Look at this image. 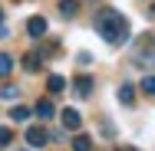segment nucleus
I'll return each mask as SVG.
<instances>
[{
  "label": "nucleus",
  "instance_id": "aec40b11",
  "mask_svg": "<svg viewBox=\"0 0 155 151\" xmlns=\"http://www.w3.org/2000/svg\"><path fill=\"white\" fill-rule=\"evenodd\" d=\"M0 27H3V10H0Z\"/></svg>",
  "mask_w": 155,
  "mask_h": 151
},
{
  "label": "nucleus",
  "instance_id": "423d86ee",
  "mask_svg": "<svg viewBox=\"0 0 155 151\" xmlns=\"http://www.w3.org/2000/svg\"><path fill=\"white\" fill-rule=\"evenodd\" d=\"M73 86H76V95H79V99H89L96 82L89 79V76H76V82H73Z\"/></svg>",
  "mask_w": 155,
  "mask_h": 151
},
{
  "label": "nucleus",
  "instance_id": "f03ea898",
  "mask_svg": "<svg viewBox=\"0 0 155 151\" xmlns=\"http://www.w3.org/2000/svg\"><path fill=\"white\" fill-rule=\"evenodd\" d=\"M135 66H155V36H142L135 43Z\"/></svg>",
  "mask_w": 155,
  "mask_h": 151
},
{
  "label": "nucleus",
  "instance_id": "a211bd4d",
  "mask_svg": "<svg viewBox=\"0 0 155 151\" xmlns=\"http://www.w3.org/2000/svg\"><path fill=\"white\" fill-rule=\"evenodd\" d=\"M76 62H79V66H89V62H93V53H79Z\"/></svg>",
  "mask_w": 155,
  "mask_h": 151
},
{
  "label": "nucleus",
  "instance_id": "ddd939ff",
  "mask_svg": "<svg viewBox=\"0 0 155 151\" xmlns=\"http://www.w3.org/2000/svg\"><path fill=\"white\" fill-rule=\"evenodd\" d=\"M46 86H50L53 95H60V92L66 89V79H63V76H50V79H46Z\"/></svg>",
  "mask_w": 155,
  "mask_h": 151
},
{
  "label": "nucleus",
  "instance_id": "9d476101",
  "mask_svg": "<svg viewBox=\"0 0 155 151\" xmlns=\"http://www.w3.org/2000/svg\"><path fill=\"white\" fill-rule=\"evenodd\" d=\"M13 72V56L10 53H0V79H7Z\"/></svg>",
  "mask_w": 155,
  "mask_h": 151
},
{
  "label": "nucleus",
  "instance_id": "6e6552de",
  "mask_svg": "<svg viewBox=\"0 0 155 151\" xmlns=\"http://www.w3.org/2000/svg\"><path fill=\"white\" fill-rule=\"evenodd\" d=\"M79 13V0H60V17L63 20H73Z\"/></svg>",
  "mask_w": 155,
  "mask_h": 151
},
{
  "label": "nucleus",
  "instance_id": "2eb2a0df",
  "mask_svg": "<svg viewBox=\"0 0 155 151\" xmlns=\"http://www.w3.org/2000/svg\"><path fill=\"white\" fill-rule=\"evenodd\" d=\"M0 99H7V102H13V99H20V86H10V82H7V86L0 89Z\"/></svg>",
  "mask_w": 155,
  "mask_h": 151
},
{
  "label": "nucleus",
  "instance_id": "f8f14e48",
  "mask_svg": "<svg viewBox=\"0 0 155 151\" xmlns=\"http://www.w3.org/2000/svg\"><path fill=\"white\" fill-rule=\"evenodd\" d=\"M119 102H122V105H132V102H135V89H132L129 82L119 86Z\"/></svg>",
  "mask_w": 155,
  "mask_h": 151
},
{
  "label": "nucleus",
  "instance_id": "4468645a",
  "mask_svg": "<svg viewBox=\"0 0 155 151\" xmlns=\"http://www.w3.org/2000/svg\"><path fill=\"white\" fill-rule=\"evenodd\" d=\"M23 69H27V72H40V56H36V53H27V56H23Z\"/></svg>",
  "mask_w": 155,
  "mask_h": 151
},
{
  "label": "nucleus",
  "instance_id": "6ab92c4d",
  "mask_svg": "<svg viewBox=\"0 0 155 151\" xmlns=\"http://www.w3.org/2000/svg\"><path fill=\"white\" fill-rule=\"evenodd\" d=\"M119 151H135V148H129V145H122V148H119Z\"/></svg>",
  "mask_w": 155,
  "mask_h": 151
},
{
  "label": "nucleus",
  "instance_id": "39448f33",
  "mask_svg": "<svg viewBox=\"0 0 155 151\" xmlns=\"http://www.w3.org/2000/svg\"><path fill=\"white\" fill-rule=\"evenodd\" d=\"M79 125H83V115L76 109H63V128L66 131H79Z\"/></svg>",
  "mask_w": 155,
  "mask_h": 151
},
{
  "label": "nucleus",
  "instance_id": "dca6fc26",
  "mask_svg": "<svg viewBox=\"0 0 155 151\" xmlns=\"http://www.w3.org/2000/svg\"><path fill=\"white\" fill-rule=\"evenodd\" d=\"M142 92L155 99V76H145V79H142Z\"/></svg>",
  "mask_w": 155,
  "mask_h": 151
},
{
  "label": "nucleus",
  "instance_id": "7ed1b4c3",
  "mask_svg": "<svg viewBox=\"0 0 155 151\" xmlns=\"http://www.w3.org/2000/svg\"><path fill=\"white\" fill-rule=\"evenodd\" d=\"M46 141H50V131L46 128H40V125H30L27 128V145L30 148H43Z\"/></svg>",
  "mask_w": 155,
  "mask_h": 151
},
{
  "label": "nucleus",
  "instance_id": "20e7f679",
  "mask_svg": "<svg viewBox=\"0 0 155 151\" xmlns=\"http://www.w3.org/2000/svg\"><path fill=\"white\" fill-rule=\"evenodd\" d=\"M27 36H30V39L46 36V20H43V17H30V20H27Z\"/></svg>",
  "mask_w": 155,
  "mask_h": 151
},
{
  "label": "nucleus",
  "instance_id": "f3484780",
  "mask_svg": "<svg viewBox=\"0 0 155 151\" xmlns=\"http://www.w3.org/2000/svg\"><path fill=\"white\" fill-rule=\"evenodd\" d=\"M10 141H13V131L10 128H0V148H10Z\"/></svg>",
  "mask_w": 155,
  "mask_h": 151
},
{
  "label": "nucleus",
  "instance_id": "0eeeda50",
  "mask_svg": "<svg viewBox=\"0 0 155 151\" xmlns=\"http://www.w3.org/2000/svg\"><path fill=\"white\" fill-rule=\"evenodd\" d=\"M33 112H36V115H40V118H43V121H50V118H53V115H56V109H53V102H50V99H40Z\"/></svg>",
  "mask_w": 155,
  "mask_h": 151
},
{
  "label": "nucleus",
  "instance_id": "f257e3e1",
  "mask_svg": "<svg viewBox=\"0 0 155 151\" xmlns=\"http://www.w3.org/2000/svg\"><path fill=\"white\" fill-rule=\"evenodd\" d=\"M96 30H99V36H102L109 46H122L125 39H129V20H125L119 10L102 7V10L96 13Z\"/></svg>",
  "mask_w": 155,
  "mask_h": 151
},
{
  "label": "nucleus",
  "instance_id": "9b49d317",
  "mask_svg": "<svg viewBox=\"0 0 155 151\" xmlns=\"http://www.w3.org/2000/svg\"><path fill=\"white\" fill-rule=\"evenodd\" d=\"M73 151H93V138L89 135H76L73 138Z\"/></svg>",
  "mask_w": 155,
  "mask_h": 151
},
{
  "label": "nucleus",
  "instance_id": "1a4fd4ad",
  "mask_svg": "<svg viewBox=\"0 0 155 151\" xmlns=\"http://www.w3.org/2000/svg\"><path fill=\"white\" fill-rule=\"evenodd\" d=\"M30 115H33V109H27V105H13L10 109V118L13 121H30Z\"/></svg>",
  "mask_w": 155,
  "mask_h": 151
}]
</instances>
